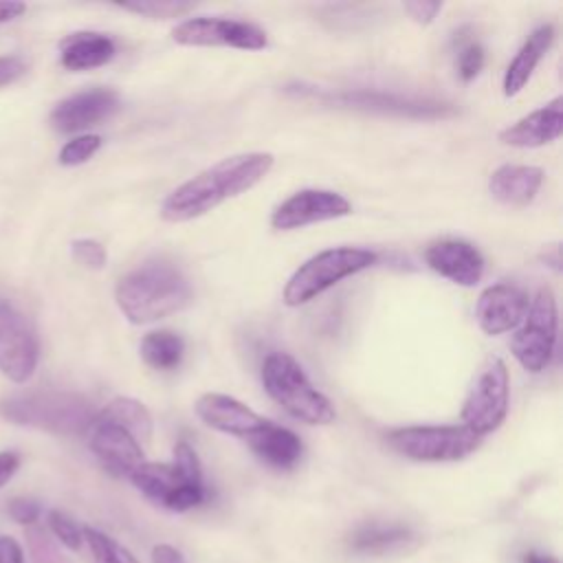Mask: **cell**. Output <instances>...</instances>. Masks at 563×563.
<instances>
[{
	"instance_id": "20",
	"label": "cell",
	"mask_w": 563,
	"mask_h": 563,
	"mask_svg": "<svg viewBox=\"0 0 563 563\" xmlns=\"http://www.w3.org/2000/svg\"><path fill=\"white\" fill-rule=\"evenodd\" d=\"M246 442L262 462L282 471L292 468L303 453V444L299 435L271 420L260 431H255Z\"/></svg>"
},
{
	"instance_id": "5",
	"label": "cell",
	"mask_w": 563,
	"mask_h": 563,
	"mask_svg": "<svg viewBox=\"0 0 563 563\" xmlns=\"http://www.w3.org/2000/svg\"><path fill=\"white\" fill-rule=\"evenodd\" d=\"M376 253L369 249L358 246H336L325 249L310 260H306L286 282L282 299L286 306L297 308L314 297H319L323 290L332 288L341 279L356 275L358 271H365L376 264Z\"/></svg>"
},
{
	"instance_id": "13",
	"label": "cell",
	"mask_w": 563,
	"mask_h": 563,
	"mask_svg": "<svg viewBox=\"0 0 563 563\" xmlns=\"http://www.w3.org/2000/svg\"><path fill=\"white\" fill-rule=\"evenodd\" d=\"M121 101L119 95L110 88H90V90H81L75 92L66 99H62L48 121L51 125L62 132V134H73V132H81L86 128H92L101 121H106L108 117H112L119 110Z\"/></svg>"
},
{
	"instance_id": "8",
	"label": "cell",
	"mask_w": 563,
	"mask_h": 563,
	"mask_svg": "<svg viewBox=\"0 0 563 563\" xmlns=\"http://www.w3.org/2000/svg\"><path fill=\"white\" fill-rule=\"evenodd\" d=\"M508 396H510V378L508 367L499 356H490L479 374L475 376L464 405H462V422L466 429L484 438L499 429L508 413Z\"/></svg>"
},
{
	"instance_id": "22",
	"label": "cell",
	"mask_w": 563,
	"mask_h": 563,
	"mask_svg": "<svg viewBox=\"0 0 563 563\" xmlns=\"http://www.w3.org/2000/svg\"><path fill=\"white\" fill-rule=\"evenodd\" d=\"M62 51V66L68 70H90L108 64L117 46L112 37L95 31H79L70 33L68 37L62 40L59 44Z\"/></svg>"
},
{
	"instance_id": "39",
	"label": "cell",
	"mask_w": 563,
	"mask_h": 563,
	"mask_svg": "<svg viewBox=\"0 0 563 563\" xmlns=\"http://www.w3.org/2000/svg\"><path fill=\"white\" fill-rule=\"evenodd\" d=\"M0 563H24V552L15 539L0 537Z\"/></svg>"
},
{
	"instance_id": "3",
	"label": "cell",
	"mask_w": 563,
	"mask_h": 563,
	"mask_svg": "<svg viewBox=\"0 0 563 563\" xmlns=\"http://www.w3.org/2000/svg\"><path fill=\"white\" fill-rule=\"evenodd\" d=\"M0 416L13 424L35 427L51 433L79 435L90 429L95 411L79 394L68 391H26L0 400Z\"/></svg>"
},
{
	"instance_id": "18",
	"label": "cell",
	"mask_w": 563,
	"mask_h": 563,
	"mask_svg": "<svg viewBox=\"0 0 563 563\" xmlns=\"http://www.w3.org/2000/svg\"><path fill=\"white\" fill-rule=\"evenodd\" d=\"M563 132V97H554L539 110L504 128L497 139L510 147H539L552 143Z\"/></svg>"
},
{
	"instance_id": "19",
	"label": "cell",
	"mask_w": 563,
	"mask_h": 563,
	"mask_svg": "<svg viewBox=\"0 0 563 563\" xmlns=\"http://www.w3.org/2000/svg\"><path fill=\"white\" fill-rule=\"evenodd\" d=\"M543 185V169L534 165H499L488 178V191L504 205L526 207Z\"/></svg>"
},
{
	"instance_id": "12",
	"label": "cell",
	"mask_w": 563,
	"mask_h": 563,
	"mask_svg": "<svg viewBox=\"0 0 563 563\" xmlns=\"http://www.w3.org/2000/svg\"><path fill=\"white\" fill-rule=\"evenodd\" d=\"M352 213L345 196L332 189H299L275 207L271 227L277 231H295L314 222L336 220Z\"/></svg>"
},
{
	"instance_id": "21",
	"label": "cell",
	"mask_w": 563,
	"mask_h": 563,
	"mask_svg": "<svg viewBox=\"0 0 563 563\" xmlns=\"http://www.w3.org/2000/svg\"><path fill=\"white\" fill-rule=\"evenodd\" d=\"M552 42H554L552 24H541L528 35V40L521 44V48L510 59V64L504 73V97H515L521 92V88L532 77L537 64L543 59V55L548 53Z\"/></svg>"
},
{
	"instance_id": "34",
	"label": "cell",
	"mask_w": 563,
	"mask_h": 563,
	"mask_svg": "<svg viewBox=\"0 0 563 563\" xmlns=\"http://www.w3.org/2000/svg\"><path fill=\"white\" fill-rule=\"evenodd\" d=\"M207 490L205 484H183L180 488H176L167 499H165V508L176 510V512H185L189 508H196L205 501Z\"/></svg>"
},
{
	"instance_id": "43",
	"label": "cell",
	"mask_w": 563,
	"mask_h": 563,
	"mask_svg": "<svg viewBox=\"0 0 563 563\" xmlns=\"http://www.w3.org/2000/svg\"><path fill=\"white\" fill-rule=\"evenodd\" d=\"M523 563H559L554 556H548V554H537V552H528L523 556Z\"/></svg>"
},
{
	"instance_id": "32",
	"label": "cell",
	"mask_w": 563,
	"mask_h": 563,
	"mask_svg": "<svg viewBox=\"0 0 563 563\" xmlns=\"http://www.w3.org/2000/svg\"><path fill=\"white\" fill-rule=\"evenodd\" d=\"M48 528L55 534L59 543H64L68 550H79L84 543V528L75 523L68 515L62 510H51L48 512Z\"/></svg>"
},
{
	"instance_id": "35",
	"label": "cell",
	"mask_w": 563,
	"mask_h": 563,
	"mask_svg": "<svg viewBox=\"0 0 563 563\" xmlns=\"http://www.w3.org/2000/svg\"><path fill=\"white\" fill-rule=\"evenodd\" d=\"M189 482H202V466L198 460V453L185 442L180 440L174 446V462H172Z\"/></svg>"
},
{
	"instance_id": "9",
	"label": "cell",
	"mask_w": 563,
	"mask_h": 563,
	"mask_svg": "<svg viewBox=\"0 0 563 563\" xmlns=\"http://www.w3.org/2000/svg\"><path fill=\"white\" fill-rule=\"evenodd\" d=\"M172 40L180 46H229L242 51L266 48V31L257 24L229 18H187L172 29Z\"/></svg>"
},
{
	"instance_id": "30",
	"label": "cell",
	"mask_w": 563,
	"mask_h": 563,
	"mask_svg": "<svg viewBox=\"0 0 563 563\" xmlns=\"http://www.w3.org/2000/svg\"><path fill=\"white\" fill-rule=\"evenodd\" d=\"M26 537H29V550H31L33 563H70L66 554L48 537L46 530L31 528Z\"/></svg>"
},
{
	"instance_id": "25",
	"label": "cell",
	"mask_w": 563,
	"mask_h": 563,
	"mask_svg": "<svg viewBox=\"0 0 563 563\" xmlns=\"http://www.w3.org/2000/svg\"><path fill=\"white\" fill-rule=\"evenodd\" d=\"M95 418L99 420H108L114 422L119 427H123L125 431H130L141 444H147L152 440V413L147 411V407L130 396H117L112 398Z\"/></svg>"
},
{
	"instance_id": "26",
	"label": "cell",
	"mask_w": 563,
	"mask_h": 563,
	"mask_svg": "<svg viewBox=\"0 0 563 563\" xmlns=\"http://www.w3.org/2000/svg\"><path fill=\"white\" fill-rule=\"evenodd\" d=\"M139 352L150 367L158 372H172L183 361L185 341L172 330H152L141 339Z\"/></svg>"
},
{
	"instance_id": "42",
	"label": "cell",
	"mask_w": 563,
	"mask_h": 563,
	"mask_svg": "<svg viewBox=\"0 0 563 563\" xmlns=\"http://www.w3.org/2000/svg\"><path fill=\"white\" fill-rule=\"evenodd\" d=\"M26 11L22 2H0V24L20 18Z\"/></svg>"
},
{
	"instance_id": "10",
	"label": "cell",
	"mask_w": 563,
	"mask_h": 563,
	"mask_svg": "<svg viewBox=\"0 0 563 563\" xmlns=\"http://www.w3.org/2000/svg\"><path fill=\"white\" fill-rule=\"evenodd\" d=\"M314 99L345 106V108H356V110H367V112H380V114H398V117H409V119H442L451 117L455 110L446 103L440 101H429V99H409L400 95H389L380 90H367V88H356V90H343V92H317L308 90Z\"/></svg>"
},
{
	"instance_id": "2",
	"label": "cell",
	"mask_w": 563,
	"mask_h": 563,
	"mask_svg": "<svg viewBox=\"0 0 563 563\" xmlns=\"http://www.w3.org/2000/svg\"><path fill=\"white\" fill-rule=\"evenodd\" d=\"M187 275L169 260H150L123 275L114 288V299L123 317L134 325L154 323L185 310L191 303Z\"/></svg>"
},
{
	"instance_id": "40",
	"label": "cell",
	"mask_w": 563,
	"mask_h": 563,
	"mask_svg": "<svg viewBox=\"0 0 563 563\" xmlns=\"http://www.w3.org/2000/svg\"><path fill=\"white\" fill-rule=\"evenodd\" d=\"M152 563H187V561L176 548L167 543H158L152 548Z\"/></svg>"
},
{
	"instance_id": "27",
	"label": "cell",
	"mask_w": 563,
	"mask_h": 563,
	"mask_svg": "<svg viewBox=\"0 0 563 563\" xmlns=\"http://www.w3.org/2000/svg\"><path fill=\"white\" fill-rule=\"evenodd\" d=\"M84 541L88 543L95 563H139L121 543L95 528H84Z\"/></svg>"
},
{
	"instance_id": "31",
	"label": "cell",
	"mask_w": 563,
	"mask_h": 563,
	"mask_svg": "<svg viewBox=\"0 0 563 563\" xmlns=\"http://www.w3.org/2000/svg\"><path fill=\"white\" fill-rule=\"evenodd\" d=\"M70 255L79 266H84L88 271H101L108 262V253H106L103 244L97 242V240H90V238L73 240L70 242Z\"/></svg>"
},
{
	"instance_id": "38",
	"label": "cell",
	"mask_w": 563,
	"mask_h": 563,
	"mask_svg": "<svg viewBox=\"0 0 563 563\" xmlns=\"http://www.w3.org/2000/svg\"><path fill=\"white\" fill-rule=\"evenodd\" d=\"M26 73V62L15 55H4L0 57V86L13 84Z\"/></svg>"
},
{
	"instance_id": "37",
	"label": "cell",
	"mask_w": 563,
	"mask_h": 563,
	"mask_svg": "<svg viewBox=\"0 0 563 563\" xmlns=\"http://www.w3.org/2000/svg\"><path fill=\"white\" fill-rule=\"evenodd\" d=\"M405 7V11L409 13V18L413 20V22H418V24H431L433 20H435V15H438V11L442 9V2H405L402 4Z\"/></svg>"
},
{
	"instance_id": "4",
	"label": "cell",
	"mask_w": 563,
	"mask_h": 563,
	"mask_svg": "<svg viewBox=\"0 0 563 563\" xmlns=\"http://www.w3.org/2000/svg\"><path fill=\"white\" fill-rule=\"evenodd\" d=\"M262 385L295 420L306 424H330L336 418L334 405L321 394L301 365L288 352H273L262 363Z\"/></svg>"
},
{
	"instance_id": "11",
	"label": "cell",
	"mask_w": 563,
	"mask_h": 563,
	"mask_svg": "<svg viewBox=\"0 0 563 563\" xmlns=\"http://www.w3.org/2000/svg\"><path fill=\"white\" fill-rule=\"evenodd\" d=\"M40 358V345L29 321L9 303H0V369L13 383H26Z\"/></svg>"
},
{
	"instance_id": "28",
	"label": "cell",
	"mask_w": 563,
	"mask_h": 563,
	"mask_svg": "<svg viewBox=\"0 0 563 563\" xmlns=\"http://www.w3.org/2000/svg\"><path fill=\"white\" fill-rule=\"evenodd\" d=\"M125 11L152 18V20H172L194 11V2H178V0H147V2H125L119 4Z\"/></svg>"
},
{
	"instance_id": "14",
	"label": "cell",
	"mask_w": 563,
	"mask_h": 563,
	"mask_svg": "<svg viewBox=\"0 0 563 563\" xmlns=\"http://www.w3.org/2000/svg\"><path fill=\"white\" fill-rule=\"evenodd\" d=\"M530 299L515 284H493L484 288L475 303V319L482 332L497 336L517 330L528 312Z\"/></svg>"
},
{
	"instance_id": "33",
	"label": "cell",
	"mask_w": 563,
	"mask_h": 563,
	"mask_svg": "<svg viewBox=\"0 0 563 563\" xmlns=\"http://www.w3.org/2000/svg\"><path fill=\"white\" fill-rule=\"evenodd\" d=\"M484 66V48L477 42H466L457 53V75L462 81H473Z\"/></svg>"
},
{
	"instance_id": "24",
	"label": "cell",
	"mask_w": 563,
	"mask_h": 563,
	"mask_svg": "<svg viewBox=\"0 0 563 563\" xmlns=\"http://www.w3.org/2000/svg\"><path fill=\"white\" fill-rule=\"evenodd\" d=\"M413 539L409 528L405 526H385V523H367L361 526L350 537V548L358 554L367 556H383L398 552L407 548V543Z\"/></svg>"
},
{
	"instance_id": "17",
	"label": "cell",
	"mask_w": 563,
	"mask_h": 563,
	"mask_svg": "<svg viewBox=\"0 0 563 563\" xmlns=\"http://www.w3.org/2000/svg\"><path fill=\"white\" fill-rule=\"evenodd\" d=\"M424 262L457 286H475L484 275V255L464 240H438L424 249Z\"/></svg>"
},
{
	"instance_id": "7",
	"label": "cell",
	"mask_w": 563,
	"mask_h": 563,
	"mask_svg": "<svg viewBox=\"0 0 563 563\" xmlns=\"http://www.w3.org/2000/svg\"><path fill=\"white\" fill-rule=\"evenodd\" d=\"M556 297L543 286L530 299L528 312L510 339V352L526 372L539 374L550 365L556 345Z\"/></svg>"
},
{
	"instance_id": "15",
	"label": "cell",
	"mask_w": 563,
	"mask_h": 563,
	"mask_svg": "<svg viewBox=\"0 0 563 563\" xmlns=\"http://www.w3.org/2000/svg\"><path fill=\"white\" fill-rule=\"evenodd\" d=\"M90 451L117 477H130V473L145 462L141 442L123 427L95 418L90 424Z\"/></svg>"
},
{
	"instance_id": "23",
	"label": "cell",
	"mask_w": 563,
	"mask_h": 563,
	"mask_svg": "<svg viewBox=\"0 0 563 563\" xmlns=\"http://www.w3.org/2000/svg\"><path fill=\"white\" fill-rule=\"evenodd\" d=\"M130 482L152 501L165 504V499L180 488L183 484H202V482H189L174 464L163 462H143L130 473Z\"/></svg>"
},
{
	"instance_id": "41",
	"label": "cell",
	"mask_w": 563,
	"mask_h": 563,
	"mask_svg": "<svg viewBox=\"0 0 563 563\" xmlns=\"http://www.w3.org/2000/svg\"><path fill=\"white\" fill-rule=\"evenodd\" d=\"M20 466V457L13 451H0V488L13 477Z\"/></svg>"
},
{
	"instance_id": "36",
	"label": "cell",
	"mask_w": 563,
	"mask_h": 563,
	"mask_svg": "<svg viewBox=\"0 0 563 563\" xmlns=\"http://www.w3.org/2000/svg\"><path fill=\"white\" fill-rule=\"evenodd\" d=\"M40 512H42V508H40V504L33 501V499L15 497V499L9 501V515H11L18 523H22V526H33V523L37 521Z\"/></svg>"
},
{
	"instance_id": "16",
	"label": "cell",
	"mask_w": 563,
	"mask_h": 563,
	"mask_svg": "<svg viewBox=\"0 0 563 563\" xmlns=\"http://www.w3.org/2000/svg\"><path fill=\"white\" fill-rule=\"evenodd\" d=\"M194 409H196V416L207 427H211L220 433L242 438L244 442L268 422L266 418L255 413L251 407H246L238 398L227 396V394H216V391L202 394L196 400Z\"/></svg>"
},
{
	"instance_id": "1",
	"label": "cell",
	"mask_w": 563,
	"mask_h": 563,
	"mask_svg": "<svg viewBox=\"0 0 563 563\" xmlns=\"http://www.w3.org/2000/svg\"><path fill=\"white\" fill-rule=\"evenodd\" d=\"M271 152H244L233 154L216 165L198 172L183 185H178L161 205V218L167 222H187L200 218L235 198L266 178L273 169Z\"/></svg>"
},
{
	"instance_id": "6",
	"label": "cell",
	"mask_w": 563,
	"mask_h": 563,
	"mask_svg": "<svg viewBox=\"0 0 563 563\" xmlns=\"http://www.w3.org/2000/svg\"><path fill=\"white\" fill-rule=\"evenodd\" d=\"M387 444L413 462H457L479 449L482 438L464 424L400 427L385 435Z\"/></svg>"
},
{
	"instance_id": "29",
	"label": "cell",
	"mask_w": 563,
	"mask_h": 563,
	"mask_svg": "<svg viewBox=\"0 0 563 563\" xmlns=\"http://www.w3.org/2000/svg\"><path fill=\"white\" fill-rule=\"evenodd\" d=\"M101 147V136L99 134H79L70 139L62 150H59V163L66 167H75L86 163L97 150Z\"/></svg>"
}]
</instances>
